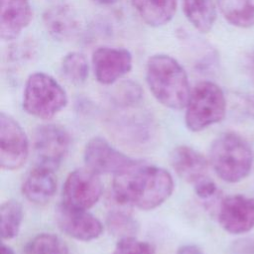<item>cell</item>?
Listing matches in <instances>:
<instances>
[{
    "mask_svg": "<svg viewBox=\"0 0 254 254\" xmlns=\"http://www.w3.org/2000/svg\"><path fill=\"white\" fill-rule=\"evenodd\" d=\"M174 190L172 175L163 168L140 165L115 176L113 193L121 205L150 210L165 202Z\"/></svg>",
    "mask_w": 254,
    "mask_h": 254,
    "instance_id": "obj_1",
    "label": "cell"
},
{
    "mask_svg": "<svg viewBox=\"0 0 254 254\" xmlns=\"http://www.w3.org/2000/svg\"><path fill=\"white\" fill-rule=\"evenodd\" d=\"M146 81L154 97L165 107L180 110L187 106L190 95L189 78L176 59L163 54L150 57Z\"/></svg>",
    "mask_w": 254,
    "mask_h": 254,
    "instance_id": "obj_2",
    "label": "cell"
},
{
    "mask_svg": "<svg viewBox=\"0 0 254 254\" xmlns=\"http://www.w3.org/2000/svg\"><path fill=\"white\" fill-rule=\"evenodd\" d=\"M253 151L240 135L225 132L214 139L209 150V160L216 175L227 183L244 180L251 172Z\"/></svg>",
    "mask_w": 254,
    "mask_h": 254,
    "instance_id": "obj_3",
    "label": "cell"
},
{
    "mask_svg": "<svg viewBox=\"0 0 254 254\" xmlns=\"http://www.w3.org/2000/svg\"><path fill=\"white\" fill-rule=\"evenodd\" d=\"M67 103L64 87L50 74L34 72L26 80L23 92V108L40 119H51Z\"/></svg>",
    "mask_w": 254,
    "mask_h": 254,
    "instance_id": "obj_4",
    "label": "cell"
},
{
    "mask_svg": "<svg viewBox=\"0 0 254 254\" xmlns=\"http://www.w3.org/2000/svg\"><path fill=\"white\" fill-rule=\"evenodd\" d=\"M226 113V99L222 89L212 81L197 83L186 106L185 122L189 130L199 132L220 122Z\"/></svg>",
    "mask_w": 254,
    "mask_h": 254,
    "instance_id": "obj_5",
    "label": "cell"
},
{
    "mask_svg": "<svg viewBox=\"0 0 254 254\" xmlns=\"http://www.w3.org/2000/svg\"><path fill=\"white\" fill-rule=\"evenodd\" d=\"M70 146V137L67 131L60 125L44 124L34 133L33 148L36 165L56 171Z\"/></svg>",
    "mask_w": 254,
    "mask_h": 254,
    "instance_id": "obj_6",
    "label": "cell"
},
{
    "mask_svg": "<svg viewBox=\"0 0 254 254\" xmlns=\"http://www.w3.org/2000/svg\"><path fill=\"white\" fill-rule=\"evenodd\" d=\"M102 183L98 174L86 169L71 172L63 187V203L87 210L92 207L102 194Z\"/></svg>",
    "mask_w": 254,
    "mask_h": 254,
    "instance_id": "obj_7",
    "label": "cell"
},
{
    "mask_svg": "<svg viewBox=\"0 0 254 254\" xmlns=\"http://www.w3.org/2000/svg\"><path fill=\"white\" fill-rule=\"evenodd\" d=\"M29 155V141L20 124L9 114H0V165L13 171L21 168Z\"/></svg>",
    "mask_w": 254,
    "mask_h": 254,
    "instance_id": "obj_8",
    "label": "cell"
},
{
    "mask_svg": "<svg viewBox=\"0 0 254 254\" xmlns=\"http://www.w3.org/2000/svg\"><path fill=\"white\" fill-rule=\"evenodd\" d=\"M83 159L86 168L98 175L112 174L116 176L138 164L137 161L112 147L101 137H93L86 143Z\"/></svg>",
    "mask_w": 254,
    "mask_h": 254,
    "instance_id": "obj_9",
    "label": "cell"
},
{
    "mask_svg": "<svg viewBox=\"0 0 254 254\" xmlns=\"http://www.w3.org/2000/svg\"><path fill=\"white\" fill-rule=\"evenodd\" d=\"M56 222L64 233L80 241L96 239L103 231L102 223L94 215L64 203L56 209Z\"/></svg>",
    "mask_w": 254,
    "mask_h": 254,
    "instance_id": "obj_10",
    "label": "cell"
},
{
    "mask_svg": "<svg viewBox=\"0 0 254 254\" xmlns=\"http://www.w3.org/2000/svg\"><path fill=\"white\" fill-rule=\"evenodd\" d=\"M132 55L123 48L100 47L93 52L92 67L98 82L109 85L116 82L132 68Z\"/></svg>",
    "mask_w": 254,
    "mask_h": 254,
    "instance_id": "obj_11",
    "label": "cell"
},
{
    "mask_svg": "<svg viewBox=\"0 0 254 254\" xmlns=\"http://www.w3.org/2000/svg\"><path fill=\"white\" fill-rule=\"evenodd\" d=\"M218 221L229 233L248 232L254 227V198L241 194L226 196L219 206Z\"/></svg>",
    "mask_w": 254,
    "mask_h": 254,
    "instance_id": "obj_12",
    "label": "cell"
},
{
    "mask_svg": "<svg viewBox=\"0 0 254 254\" xmlns=\"http://www.w3.org/2000/svg\"><path fill=\"white\" fill-rule=\"evenodd\" d=\"M43 22L48 34L60 42L75 39L82 28L79 14L66 4H57L48 9L43 15Z\"/></svg>",
    "mask_w": 254,
    "mask_h": 254,
    "instance_id": "obj_13",
    "label": "cell"
},
{
    "mask_svg": "<svg viewBox=\"0 0 254 254\" xmlns=\"http://www.w3.org/2000/svg\"><path fill=\"white\" fill-rule=\"evenodd\" d=\"M33 12L30 0H0V37L16 39L29 26Z\"/></svg>",
    "mask_w": 254,
    "mask_h": 254,
    "instance_id": "obj_14",
    "label": "cell"
},
{
    "mask_svg": "<svg viewBox=\"0 0 254 254\" xmlns=\"http://www.w3.org/2000/svg\"><path fill=\"white\" fill-rule=\"evenodd\" d=\"M170 161L176 173L188 183L194 185L206 178L208 163L199 152L191 147L175 148L171 153Z\"/></svg>",
    "mask_w": 254,
    "mask_h": 254,
    "instance_id": "obj_15",
    "label": "cell"
},
{
    "mask_svg": "<svg viewBox=\"0 0 254 254\" xmlns=\"http://www.w3.org/2000/svg\"><path fill=\"white\" fill-rule=\"evenodd\" d=\"M57 179L55 171L36 165L27 175L22 185L26 198L37 204L48 202L56 193Z\"/></svg>",
    "mask_w": 254,
    "mask_h": 254,
    "instance_id": "obj_16",
    "label": "cell"
},
{
    "mask_svg": "<svg viewBox=\"0 0 254 254\" xmlns=\"http://www.w3.org/2000/svg\"><path fill=\"white\" fill-rule=\"evenodd\" d=\"M142 20L152 27L169 23L175 16L177 0H131Z\"/></svg>",
    "mask_w": 254,
    "mask_h": 254,
    "instance_id": "obj_17",
    "label": "cell"
},
{
    "mask_svg": "<svg viewBox=\"0 0 254 254\" xmlns=\"http://www.w3.org/2000/svg\"><path fill=\"white\" fill-rule=\"evenodd\" d=\"M183 7L187 19L197 31L211 30L216 19L214 0H183Z\"/></svg>",
    "mask_w": 254,
    "mask_h": 254,
    "instance_id": "obj_18",
    "label": "cell"
},
{
    "mask_svg": "<svg viewBox=\"0 0 254 254\" xmlns=\"http://www.w3.org/2000/svg\"><path fill=\"white\" fill-rule=\"evenodd\" d=\"M225 20L240 28L254 26V0H217Z\"/></svg>",
    "mask_w": 254,
    "mask_h": 254,
    "instance_id": "obj_19",
    "label": "cell"
},
{
    "mask_svg": "<svg viewBox=\"0 0 254 254\" xmlns=\"http://www.w3.org/2000/svg\"><path fill=\"white\" fill-rule=\"evenodd\" d=\"M23 219L22 205L16 200H8L0 206V233L2 239L17 236Z\"/></svg>",
    "mask_w": 254,
    "mask_h": 254,
    "instance_id": "obj_20",
    "label": "cell"
},
{
    "mask_svg": "<svg viewBox=\"0 0 254 254\" xmlns=\"http://www.w3.org/2000/svg\"><path fill=\"white\" fill-rule=\"evenodd\" d=\"M22 254H69L63 240L52 233H41L30 240Z\"/></svg>",
    "mask_w": 254,
    "mask_h": 254,
    "instance_id": "obj_21",
    "label": "cell"
},
{
    "mask_svg": "<svg viewBox=\"0 0 254 254\" xmlns=\"http://www.w3.org/2000/svg\"><path fill=\"white\" fill-rule=\"evenodd\" d=\"M63 75L70 82L79 84L85 81L88 75V64L86 58L78 52L66 54L61 64Z\"/></svg>",
    "mask_w": 254,
    "mask_h": 254,
    "instance_id": "obj_22",
    "label": "cell"
},
{
    "mask_svg": "<svg viewBox=\"0 0 254 254\" xmlns=\"http://www.w3.org/2000/svg\"><path fill=\"white\" fill-rule=\"evenodd\" d=\"M107 225L114 235L120 236L121 238L134 236L138 230V224L130 214L119 209H113L109 212Z\"/></svg>",
    "mask_w": 254,
    "mask_h": 254,
    "instance_id": "obj_23",
    "label": "cell"
},
{
    "mask_svg": "<svg viewBox=\"0 0 254 254\" xmlns=\"http://www.w3.org/2000/svg\"><path fill=\"white\" fill-rule=\"evenodd\" d=\"M112 254H154V247L146 241L129 236L120 238Z\"/></svg>",
    "mask_w": 254,
    "mask_h": 254,
    "instance_id": "obj_24",
    "label": "cell"
},
{
    "mask_svg": "<svg viewBox=\"0 0 254 254\" xmlns=\"http://www.w3.org/2000/svg\"><path fill=\"white\" fill-rule=\"evenodd\" d=\"M142 97V90L140 86L133 81L123 82L116 88L114 93V100L117 104L122 106H129L136 104Z\"/></svg>",
    "mask_w": 254,
    "mask_h": 254,
    "instance_id": "obj_25",
    "label": "cell"
},
{
    "mask_svg": "<svg viewBox=\"0 0 254 254\" xmlns=\"http://www.w3.org/2000/svg\"><path fill=\"white\" fill-rule=\"evenodd\" d=\"M217 187L213 181L208 178H204L194 184V191L196 195L202 199H206L215 194Z\"/></svg>",
    "mask_w": 254,
    "mask_h": 254,
    "instance_id": "obj_26",
    "label": "cell"
},
{
    "mask_svg": "<svg viewBox=\"0 0 254 254\" xmlns=\"http://www.w3.org/2000/svg\"><path fill=\"white\" fill-rule=\"evenodd\" d=\"M231 254H254V237H243L235 240L230 246Z\"/></svg>",
    "mask_w": 254,
    "mask_h": 254,
    "instance_id": "obj_27",
    "label": "cell"
},
{
    "mask_svg": "<svg viewBox=\"0 0 254 254\" xmlns=\"http://www.w3.org/2000/svg\"><path fill=\"white\" fill-rule=\"evenodd\" d=\"M242 106L245 113L254 118V94H246L242 97Z\"/></svg>",
    "mask_w": 254,
    "mask_h": 254,
    "instance_id": "obj_28",
    "label": "cell"
},
{
    "mask_svg": "<svg viewBox=\"0 0 254 254\" xmlns=\"http://www.w3.org/2000/svg\"><path fill=\"white\" fill-rule=\"evenodd\" d=\"M177 254H204L203 251L197 247L196 245H192V244H188V245H184L182 246Z\"/></svg>",
    "mask_w": 254,
    "mask_h": 254,
    "instance_id": "obj_29",
    "label": "cell"
},
{
    "mask_svg": "<svg viewBox=\"0 0 254 254\" xmlns=\"http://www.w3.org/2000/svg\"><path fill=\"white\" fill-rule=\"evenodd\" d=\"M1 254H14V252H13V250L9 246H6V245L2 244Z\"/></svg>",
    "mask_w": 254,
    "mask_h": 254,
    "instance_id": "obj_30",
    "label": "cell"
},
{
    "mask_svg": "<svg viewBox=\"0 0 254 254\" xmlns=\"http://www.w3.org/2000/svg\"><path fill=\"white\" fill-rule=\"evenodd\" d=\"M92 1H94L95 3L101 4V5H111V4L115 3L117 0H92Z\"/></svg>",
    "mask_w": 254,
    "mask_h": 254,
    "instance_id": "obj_31",
    "label": "cell"
},
{
    "mask_svg": "<svg viewBox=\"0 0 254 254\" xmlns=\"http://www.w3.org/2000/svg\"><path fill=\"white\" fill-rule=\"evenodd\" d=\"M49 1H55L56 2V1H61V0H49Z\"/></svg>",
    "mask_w": 254,
    "mask_h": 254,
    "instance_id": "obj_32",
    "label": "cell"
}]
</instances>
